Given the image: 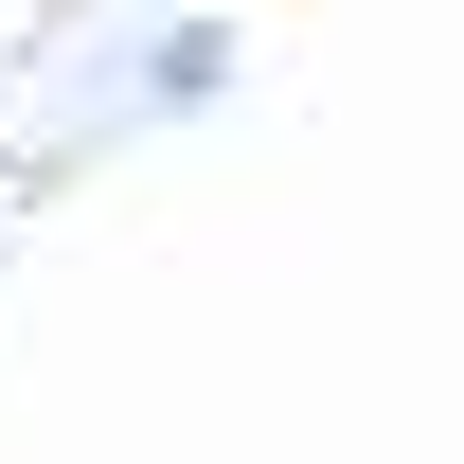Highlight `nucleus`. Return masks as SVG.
Wrapping results in <instances>:
<instances>
[]
</instances>
